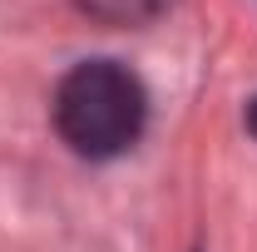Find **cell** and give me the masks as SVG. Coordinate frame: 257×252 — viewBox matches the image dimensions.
<instances>
[{"label":"cell","instance_id":"cell-1","mask_svg":"<svg viewBox=\"0 0 257 252\" xmlns=\"http://www.w3.org/2000/svg\"><path fill=\"white\" fill-rule=\"evenodd\" d=\"M149 124V94L119 60L74 64L55 89V129L79 158H119Z\"/></svg>","mask_w":257,"mask_h":252},{"label":"cell","instance_id":"cell-2","mask_svg":"<svg viewBox=\"0 0 257 252\" xmlns=\"http://www.w3.org/2000/svg\"><path fill=\"white\" fill-rule=\"evenodd\" d=\"M89 20L99 25H144V20H154L168 0H74Z\"/></svg>","mask_w":257,"mask_h":252},{"label":"cell","instance_id":"cell-3","mask_svg":"<svg viewBox=\"0 0 257 252\" xmlns=\"http://www.w3.org/2000/svg\"><path fill=\"white\" fill-rule=\"evenodd\" d=\"M247 129H252V134H257V99H252V104H247Z\"/></svg>","mask_w":257,"mask_h":252}]
</instances>
